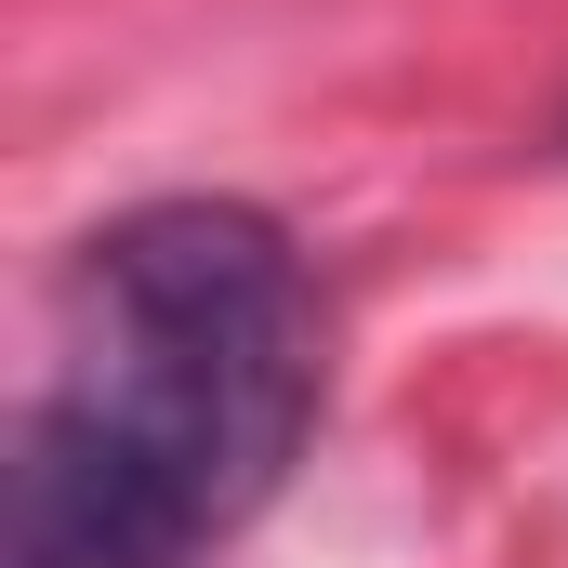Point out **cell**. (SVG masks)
<instances>
[{
	"label": "cell",
	"mask_w": 568,
	"mask_h": 568,
	"mask_svg": "<svg viewBox=\"0 0 568 568\" xmlns=\"http://www.w3.org/2000/svg\"><path fill=\"white\" fill-rule=\"evenodd\" d=\"M172 542L239 529L317 424V291L265 212L159 199L67 278V371L27 410Z\"/></svg>",
	"instance_id": "cell-1"
}]
</instances>
